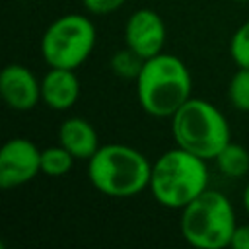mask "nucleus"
Listing matches in <instances>:
<instances>
[{"label":"nucleus","instance_id":"obj_1","mask_svg":"<svg viewBox=\"0 0 249 249\" xmlns=\"http://www.w3.org/2000/svg\"><path fill=\"white\" fill-rule=\"evenodd\" d=\"M193 80L187 64L167 53L144 60L136 78V95L140 107L158 119H171L173 113L191 99Z\"/></svg>","mask_w":249,"mask_h":249},{"label":"nucleus","instance_id":"obj_2","mask_svg":"<svg viewBox=\"0 0 249 249\" xmlns=\"http://www.w3.org/2000/svg\"><path fill=\"white\" fill-rule=\"evenodd\" d=\"M208 179L206 160L175 146L152 163L148 189L163 208L181 210L208 189Z\"/></svg>","mask_w":249,"mask_h":249},{"label":"nucleus","instance_id":"obj_3","mask_svg":"<svg viewBox=\"0 0 249 249\" xmlns=\"http://www.w3.org/2000/svg\"><path fill=\"white\" fill-rule=\"evenodd\" d=\"M152 163L136 148L105 144L88 160V179L95 191L113 198L134 196L150 187Z\"/></svg>","mask_w":249,"mask_h":249},{"label":"nucleus","instance_id":"obj_4","mask_svg":"<svg viewBox=\"0 0 249 249\" xmlns=\"http://www.w3.org/2000/svg\"><path fill=\"white\" fill-rule=\"evenodd\" d=\"M175 144L202 160H214L231 140L228 119L210 101L191 97L171 117Z\"/></svg>","mask_w":249,"mask_h":249},{"label":"nucleus","instance_id":"obj_5","mask_svg":"<svg viewBox=\"0 0 249 249\" xmlns=\"http://www.w3.org/2000/svg\"><path fill=\"white\" fill-rule=\"evenodd\" d=\"M179 228L183 239L198 249L230 247L237 228L235 210L230 198L214 189H206L185 208H181Z\"/></svg>","mask_w":249,"mask_h":249},{"label":"nucleus","instance_id":"obj_6","mask_svg":"<svg viewBox=\"0 0 249 249\" xmlns=\"http://www.w3.org/2000/svg\"><path fill=\"white\" fill-rule=\"evenodd\" d=\"M95 25L88 16L64 14L56 18L41 37V56L54 68H80L95 47Z\"/></svg>","mask_w":249,"mask_h":249},{"label":"nucleus","instance_id":"obj_7","mask_svg":"<svg viewBox=\"0 0 249 249\" xmlns=\"http://www.w3.org/2000/svg\"><path fill=\"white\" fill-rule=\"evenodd\" d=\"M41 173V150L23 136L10 138L0 150V187L18 189Z\"/></svg>","mask_w":249,"mask_h":249},{"label":"nucleus","instance_id":"obj_8","mask_svg":"<svg viewBox=\"0 0 249 249\" xmlns=\"http://www.w3.org/2000/svg\"><path fill=\"white\" fill-rule=\"evenodd\" d=\"M165 23L156 10L140 8L132 12L124 23V43L144 60L163 53L165 45Z\"/></svg>","mask_w":249,"mask_h":249},{"label":"nucleus","instance_id":"obj_9","mask_svg":"<svg viewBox=\"0 0 249 249\" xmlns=\"http://www.w3.org/2000/svg\"><path fill=\"white\" fill-rule=\"evenodd\" d=\"M0 95L16 111H29L41 101V80L23 64H6L0 72Z\"/></svg>","mask_w":249,"mask_h":249},{"label":"nucleus","instance_id":"obj_10","mask_svg":"<svg viewBox=\"0 0 249 249\" xmlns=\"http://www.w3.org/2000/svg\"><path fill=\"white\" fill-rule=\"evenodd\" d=\"M80 97V80L70 68L49 66L41 78V101L53 111H66L76 105Z\"/></svg>","mask_w":249,"mask_h":249},{"label":"nucleus","instance_id":"obj_11","mask_svg":"<svg viewBox=\"0 0 249 249\" xmlns=\"http://www.w3.org/2000/svg\"><path fill=\"white\" fill-rule=\"evenodd\" d=\"M58 144L64 146L76 160L88 161L99 150V136L89 121L70 117L58 126Z\"/></svg>","mask_w":249,"mask_h":249},{"label":"nucleus","instance_id":"obj_12","mask_svg":"<svg viewBox=\"0 0 249 249\" xmlns=\"http://www.w3.org/2000/svg\"><path fill=\"white\" fill-rule=\"evenodd\" d=\"M222 175L230 179H237L249 173V150L237 142H228L220 154L214 158Z\"/></svg>","mask_w":249,"mask_h":249},{"label":"nucleus","instance_id":"obj_13","mask_svg":"<svg viewBox=\"0 0 249 249\" xmlns=\"http://www.w3.org/2000/svg\"><path fill=\"white\" fill-rule=\"evenodd\" d=\"M74 161H76V158L60 144L41 150V173H45L47 177L66 175L72 169Z\"/></svg>","mask_w":249,"mask_h":249},{"label":"nucleus","instance_id":"obj_14","mask_svg":"<svg viewBox=\"0 0 249 249\" xmlns=\"http://www.w3.org/2000/svg\"><path fill=\"white\" fill-rule=\"evenodd\" d=\"M109 64H111V70H113V74L117 78L134 80L136 82V78H138V74H140V70L144 66V58L138 53H134L130 47H124V49L117 51L111 56Z\"/></svg>","mask_w":249,"mask_h":249},{"label":"nucleus","instance_id":"obj_15","mask_svg":"<svg viewBox=\"0 0 249 249\" xmlns=\"http://www.w3.org/2000/svg\"><path fill=\"white\" fill-rule=\"evenodd\" d=\"M228 99L237 111L249 113V68H237L231 76L228 84Z\"/></svg>","mask_w":249,"mask_h":249},{"label":"nucleus","instance_id":"obj_16","mask_svg":"<svg viewBox=\"0 0 249 249\" xmlns=\"http://www.w3.org/2000/svg\"><path fill=\"white\" fill-rule=\"evenodd\" d=\"M230 56L237 68H249V19L233 31L230 41Z\"/></svg>","mask_w":249,"mask_h":249},{"label":"nucleus","instance_id":"obj_17","mask_svg":"<svg viewBox=\"0 0 249 249\" xmlns=\"http://www.w3.org/2000/svg\"><path fill=\"white\" fill-rule=\"evenodd\" d=\"M126 0H82L88 14L93 16H107L115 10H119Z\"/></svg>","mask_w":249,"mask_h":249},{"label":"nucleus","instance_id":"obj_18","mask_svg":"<svg viewBox=\"0 0 249 249\" xmlns=\"http://www.w3.org/2000/svg\"><path fill=\"white\" fill-rule=\"evenodd\" d=\"M230 247H233V249H249V224H243V226L235 228Z\"/></svg>","mask_w":249,"mask_h":249},{"label":"nucleus","instance_id":"obj_19","mask_svg":"<svg viewBox=\"0 0 249 249\" xmlns=\"http://www.w3.org/2000/svg\"><path fill=\"white\" fill-rule=\"evenodd\" d=\"M241 202H243V208H245V212L249 214V183L245 185V189H243V195H241Z\"/></svg>","mask_w":249,"mask_h":249},{"label":"nucleus","instance_id":"obj_20","mask_svg":"<svg viewBox=\"0 0 249 249\" xmlns=\"http://www.w3.org/2000/svg\"><path fill=\"white\" fill-rule=\"evenodd\" d=\"M233 2H241L243 4V2H249V0H233Z\"/></svg>","mask_w":249,"mask_h":249}]
</instances>
